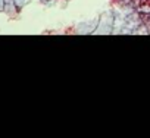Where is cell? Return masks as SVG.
<instances>
[{"label": "cell", "mask_w": 150, "mask_h": 138, "mask_svg": "<svg viewBox=\"0 0 150 138\" xmlns=\"http://www.w3.org/2000/svg\"><path fill=\"white\" fill-rule=\"evenodd\" d=\"M140 8H144V9H150V0H140L138 2Z\"/></svg>", "instance_id": "cell-1"}]
</instances>
